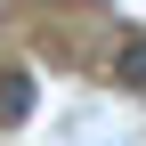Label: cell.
<instances>
[{"label":"cell","mask_w":146,"mask_h":146,"mask_svg":"<svg viewBox=\"0 0 146 146\" xmlns=\"http://www.w3.org/2000/svg\"><path fill=\"white\" fill-rule=\"evenodd\" d=\"M25 114H33V73H0V130H16Z\"/></svg>","instance_id":"cell-1"},{"label":"cell","mask_w":146,"mask_h":146,"mask_svg":"<svg viewBox=\"0 0 146 146\" xmlns=\"http://www.w3.org/2000/svg\"><path fill=\"white\" fill-rule=\"evenodd\" d=\"M114 81L130 89V98H146V33H130V41H122V57H114Z\"/></svg>","instance_id":"cell-2"}]
</instances>
